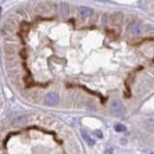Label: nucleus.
I'll return each mask as SVG.
<instances>
[{
    "instance_id": "1a4fd4ad",
    "label": "nucleus",
    "mask_w": 154,
    "mask_h": 154,
    "mask_svg": "<svg viewBox=\"0 0 154 154\" xmlns=\"http://www.w3.org/2000/svg\"><path fill=\"white\" fill-rule=\"evenodd\" d=\"M96 135L98 137H102V133H101V132H96Z\"/></svg>"
},
{
    "instance_id": "423d86ee",
    "label": "nucleus",
    "mask_w": 154,
    "mask_h": 154,
    "mask_svg": "<svg viewBox=\"0 0 154 154\" xmlns=\"http://www.w3.org/2000/svg\"><path fill=\"white\" fill-rule=\"evenodd\" d=\"M81 134H82V137L84 139V141H85L89 146H94V145H95V141L89 136V134H88L85 131H81Z\"/></svg>"
},
{
    "instance_id": "39448f33",
    "label": "nucleus",
    "mask_w": 154,
    "mask_h": 154,
    "mask_svg": "<svg viewBox=\"0 0 154 154\" xmlns=\"http://www.w3.org/2000/svg\"><path fill=\"white\" fill-rule=\"evenodd\" d=\"M27 116L26 115H20L18 117H16L13 121H12V125L13 126H23V125H25V123H27Z\"/></svg>"
},
{
    "instance_id": "f03ea898",
    "label": "nucleus",
    "mask_w": 154,
    "mask_h": 154,
    "mask_svg": "<svg viewBox=\"0 0 154 154\" xmlns=\"http://www.w3.org/2000/svg\"><path fill=\"white\" fill-rule=\"evenodd\" d=\"M44 101H45V104H48V106H56L59 101V97L56 93H49L45 95Z\"/></svg>"
},
{
    "instance_id": "f257e3e1",
    "label": "nucleus",
    "mask_w": 154,
    "mask_h": 154,
    "mask_svg": "<svg viewBox=\"0 0 154 154\" xmlns=\"http://www.w3.org/2000/svg\"><path fill=\"white\" fill-rule=\"evenodd\" d=\"M110 110L112 113L116 116H122L125 114V106L122 104L121 101H117V100H114L112 101L110 103Z\"/></svg>"
},
{
    "instance_id": "20e7f679",
    "label": "nucleus",
    "mask_w": 154,
    "mask_h": 154,
    "mask_svg": "<svg viewBox=\"0 0 154 154\" xmlns=\"http://www.w3.org/2000/svg\"><path fill=\"white\" fill-rule=\"evenodd\" d=\"M78 16L81 18H89L93 16V10L89 8V7H85V6H82L78 8Z\"/></svg>"
},
{
    "instance_id": "9d476101",
    "label": "nucleus",
    "mask_w": 154,
    "mask_h": 154,
    "mask_svg": "<svg viewBox=\"0 0 154 154\" xmlns=\"http://www.w3.org/2000/svg\"><path fill=\"white\" fill-rule=\"evenodd\" d=\"M0 16H1V7H0Z\"/></svg>"
},
{
    "instance_id": "7ed1b4c3",
    "label": "nucleus",
    "mask_w": 154,
    "mask_h": 154,
    "mask_svg": "<svg viewBox=\"0 0 154 154\" xmlns=\"http://www.w3.org/2000/svg\"><path fill=\"white\" fill-rule=\"evenodd\" d=\"M128 32L131 33V35H133V36H137V35H140V32H141V26H140V24L139 23H131L129 25H128Z\"/></svg>"
},
{
    "instance_id": "6e6552de",
    "label": "nucleus",
    "mask_w": 154,
    "mask_h": 154,
    "mask_svg": "<svg viewBox=\"0 0 154 154\" xmlns=\"http://www.w3.org/2000/svg\"><path fill=\"white\" fill-rule=\"evenodd\" d=\"M114 129H115L116 132H119V133H123V132H126V126H123L121 123H116L115 126H114Z\"/></svg>"
},
{
    "instance_id": "0eeeda50",
    "label": "nucleus",
    "mask_w": 154,
    "mask_h": 154,
    "mask_svg": "<svg viewBox=\"0 0 154 154\" xmlns=\"http://www.w3.org/2000/svg\"><path fill=\"white\" fill-rule=\"evenodd\" d=\"M69 11H70V8H69V5L68 4H62L60 5V13H62L63 17L69 16Z\"/></svg>"
}]
</instances>
